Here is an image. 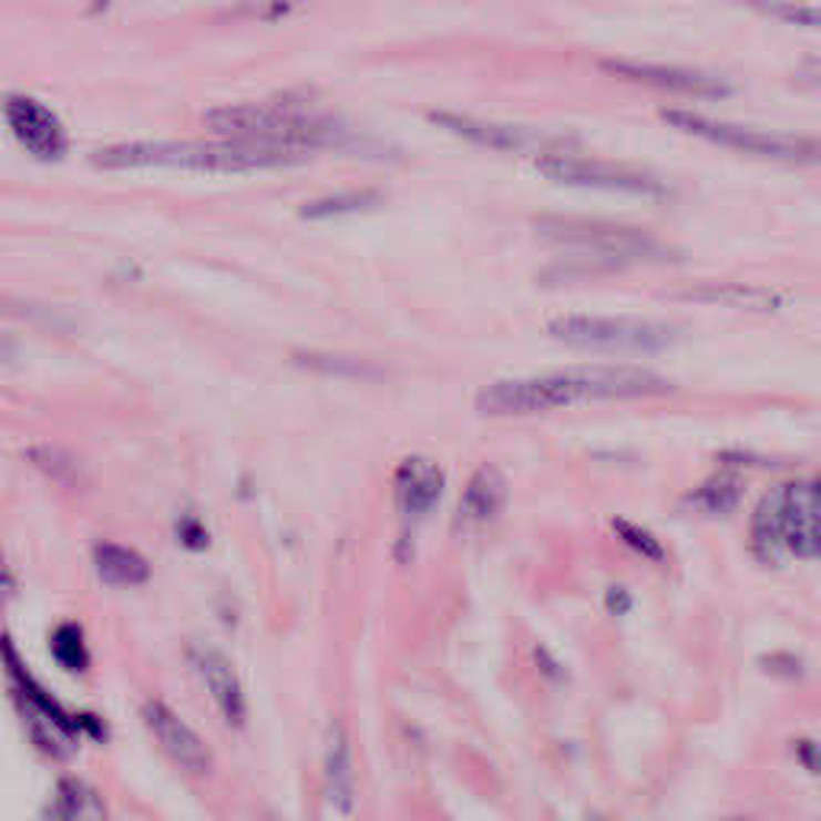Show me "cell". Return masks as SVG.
<instances>
[{"mask_svg":"<svg viewBox=\"0 0 821 821\" xmlns=\"http://www.w3.org/2000/svg\"><path fill=\"white\" fill-rule=\"evenodd\" d=\"M668 379L636 366H604V369H568L540 379L497 382L479 389L475 404L482 414H536L555 408H575L587 401H629L670 392Z\"/></svg>","mask_w":821,"mask_h":821,"instance_id":"cell-1","label":"cell"},{"mask_svg":"<svg viewBox=\"0 0 821 821\" xmlns=\"http://www.w3.org/2000/svg\"><path fill=\"white\" fill-rule=\"evenodd\" d=\"M299 154L270 152L242 142H122L113 148L91 154L93 167L100 171H142V167H171V171H209V174H247L289 167Z\"/></svg>","mask_w":821,"mask_h":821,"instance_id":"cell-2","label":"cell"},{"mask_svg":"<svg viewBox=\"0 0 821 821\" xmlns=\"http://www.w3.org/2000/svg\"><path fill=\"white\" fill-rule=\"evenodd\" d=\"M206 125L242 145H257L270 152L299 154L311 148L343 145V129L325 116L296 113L283 106H215L206 113Z\"/></svg>","mask_w":821,"mask_h":821,"instance_id":"cell-3","label":"cell"},{"mask_svg":"<svg viewBox=\"0 0 821 821\" xmlns=\"http://www.w3.org/2000/svg\"><path fill=\"white\" fill-rule=\"evenodd\" d=\"M536 235L558 247H572L581 257L601 260L607 270H619L633 260H651V257H668V247L655 242L639 228L629 225H613L601 218H540Z\"/></svg>","mask_w":821,"mask_h":821,"instance_id":"cell-4","label":"cell"},{"mask_svg":"<svg viewBox=\"0 0 821 821\" xmlns=\"http://www.w3.org/2000/svg\"><path fill=\"white\" fill-rule=\"evenodd\" d=\"M661 120L674 125L677 132L702 138L709 145H719V148L770 157V161H783V164H821V138H812V135L735 125V122L709 120V116L687 113V110H661Z\"/></svg>","mask_w":821,"mask_h":821,"instance_id":"cell-5","label":"cell"},{"mask_svg":"<svg viewBox=\"0 0 821 821\" xmlns=\"http://www.w3.org/2000/svg\"><path fill=\"white\" fill-rule=\"evenodd\" d=\"M548 335L575 343V347H594V350H665L677 337L674 328L655 325V321H636V318H601V315H565L548 321Z\"/></svg>","mask_w":821,"mask_h":821,"instance_id":"cell-6","label":"cell"},{"mask_svg":"<svg viewBox=\"0 0 821 821\" xmlns=\"http://www.w3.org/2000/svg\"><path fill=\"white\" fill-rule=\"evenodd\" d=\"M540 174L568 186H591L609 193H633V196H665V183L648 171H636L626 164H609L597 157H575V154H540Z\"/></svg>","mask_w":821,"mask_h":821,"instance_id":"cell-7","label":"cell"},{"mask_svg":"<svg viewBox=\"0 0 821 821\" xmlns=\"http://www.w3.org/2000/svg\"><path fill=\"white\" fill-rule=\"evenodd\" d=\"M3 116H7V125L10 132L17 135V142L39 161H59L61 154L68 152V135H64V125L59 122V116L42 106L39 100L32 96H7L3 103Z\"/></svg>","mask_w":821,"mask_h":821,"instance_id":"cell-8","label":"cell"},{"mask_svg":"<svg viewBox=\"0 0 821 821\" xmlns=\"http://www.w3.org/2000/svg\"><path fill=\"white\" fill-rule=\"evenodd\" d=\"M142 716H145L148 731L157 738V745L164 748V755L177 763V767H183L186 773H196V777H203V773L213 770V751H209V745L196 735L193 726H186L167 702L148 700L145 709H142Z\"/></svg>","mask_w":821,"mask_h":821,"instance_id":"cell-9","label":"cell"},{"mask_svg":"<svg viewBox=\"0 0 821 821\" xmlns=\"http://www.w3.org/2000/svg\"><path fill=\"white\" fill-rule=\"evenodd\" d=\"M601 68L623 78V81H633V84H645V88H655V91L668 93H687V96H706V100H719L729 93V84L700 74V71H690V68H677V64H651V61H626V59H607L601 61Z\"/></svg>","mask_w":821,"mask_h":821,"instance_id":"cell-10","label":"cell"},{"mask_svg":"<svg viewBox=\"0 0 821 821\" xmlns=\"http://www.w3.org/2000/svg\"><path fill=\"white\" fill-rule=\"evenodd\" d=\"M430 122L459 135L462 142L485 145V148H501V152H540V148H555L562 152V138L536 132V129H517V125H494L475 116L462 113H430Z\"/></svg>","mask_w":821,"mask_h":821,"instance_id":"cell-11","label":"cell"},{"mask_svg":"<svg viewBox=\"0 0 821 821\" xmlns=\"http://www.w3.org/2000/svg\"><path fill=\"white\" fill-rule=\"evenodd\" d=\"M189 665L196 670V677L203 680V687L209 690L222 719L228 726L242 729L247 722V697H244L242 680L235 674V665L218 648H209V645H193L189 648Z\"/></svg>","mask_w":821,"mask_h":821,"instance_id":"cell-12","label":"cell"},{"mask_svg":"<svg viewBox=\"0 0 821 821\" xmlns=\"http://www.w3.org/2000/svg\"><path fill=\"white\" fill-rule=\"evenodd\" d=\"M787 546L796 558H821V488L819 482L787 485Z\"/></svg>","mask_w":821,"mask_h":821,"instance_id":"cell-13","label":"cell"},{"mask_svg":"<svg viewBox=\"0 0 821 821\" xmlns=\"http://www.w3.org/2000/svg\"><path fill=\"white\" fill-rule=\"evenodd\" d=\"M447 475L437 462L424 456L404 459L396 472V501L404 517H427L443 497Z\"/></svg>","mask_w":821,"mask_h":821,"instance_id":"cell-14","label":"cell"},{"mask_svg":"<svg viewBox=\"0 0 821 821\" xmlns=\"http://www.w3.org/2000/svg\"><path fill=\"white\" fill-rule=\"evenodd\" d=\"M783 511H787V485H777L763 494L751 517V548L763 565H780L783 555L790 552Z\"/></svg>","mask_w":821,"mask_h":821,"instance_id":"cell-15","label":"cell"},{"mask_svg":"<svg viewBox=\"0 0 821 821\" xmlns=\"http://www.w3.org/2000/svg\"><path fill=\"white\" fill-rule=\"evenodd\" d=\"M507 501V482L501 475V469L494 465H482L469 485H465V494L459 501V520L465 526H482V523H491V520L501 514Z\"/></svg>","mask_w":821,"mask_h":821,"instance_id":"cell-16","label":"cell"},{"mask_svg":"<svg viewBox=\"0 0 821 821\" xmlns=\"http://www.w3.org/2000/svg\"><path fill=\"white\" fill-rule=\"evenodd\" d=\"M674 299L680 302L700 305H731V308H748V311H777L783 308V296L773 289H758V286H738V283H706L677 293Z\"/></svg>","mask_w":821,"mask_h":821,"instance_id":"cell-17","label":"cell"},{"mask_svg":"<svg viewBox=\"0 0 821 821\" xmlns=\"http://www.w3.org/2000/svg\"><path fill=\"white\" fill-rule=\"evenodd\" d=\"M325 773H328V792L340 812H350L353 790H357V773H353V748L340 722L328 731V755H325Z\"/></svg>","mask_w":821,"mask_h":821,"instance_id":"cell-18","label":"cell"},{"mask_svg":"<svg viewBox=\"0 0 821 821\" xmlns=\"http://www.w3.org/2000/svg\"><path fill=\"white\" fill-rule=\"evenodd\" d=\"M93 568L103 584L110 587H138L145 584L152 568L135 548L120 546V543H96L93 546Z\"/></svg>","mask_w":821,"mask_h":821,"instance_id":"cell-19","label":"cell"},{"mask_svg":"<svg viewBox=\"0 0 821 821\" xmlns=\"http://www.w3.org/2000/svg\"><path fill=\"white\" fill-rule=\"evenodd\" d=\"M45 821H106V805L100 792L81 780H61L52 796Z\"/></svg>","mask_w":821,"mask_h":821,"instance_id":"cell-20","label":"cell"},{"mask_svg":"<svg viewBox=\"0 0 821 821\" xmlns=\"http://www.w3.org/2000/svg\"><path fill=\"white\" fill-rule=\"evenodd\" d=\"M741 494H745L741 475H738V472H719V475L706 479L687 501H690L697 511H702V514H729V511L738 507Z\"/></svg>","mask_w":821,"mask_h":821,"instance_id":"cell-21","label":"cell"},{"mask_svg":"<svg viewBox=\"0 0 821 821\" xmlns=\"http://www.w3.org/2000/svg\"><path fill=\"white\" fill-rule=\"evenodd\" d=\"M379 203H382L379 189H340V193H328L315 203H305L299 213L305 218H340V215L376 209Z\"/></svg>","mask_w":821,"mask_h":821,"instance_id":"cell-22","label":"cell"},{"mask_svg":"<svg viewBox=\"0 0 821 821\" xmlns=\"http://www.w3.org/2000/svg\"><path fill=\"white\" fill-rule=\"evenodd\" d=\"M49 651L59 661V668H64L68 674H84L91 668V651L84 642V629L78 623H61L49 639Z\"/></svg>","mask_w":821,"mask_h":821,"instance_id":"cell-23","label":"cell"},{"mask_svg":"<svg viewBox=\"0 0 821 821\" xmlns=\"http://www.w3.org/2000/svg\"><path fill=\"white\" fill-rule=\"evenodd\" d=\"M613 533H616L626 546L633 548V552H639L642 558H648V562H665V546H661L645 526H639V523L613 520Z\"/></svg>","mask_w":821,"mask_h":821,"instance_id":"cell-24","label":"cell"},{"mask_svg":"<svg viewBox=\"0 0 821 821\" xmlns=\"http://www.w3.org/2000/svg\"><path fill=\"white\" fill-rule=\"evenodd\" d=\"M758 10L792 23V27H805V30H821V7H805V3H777V0H761L755 3Z\"/></svg>","mask_w":821,"mask_h":821,"instance_id":"cell-25","label":"cell"},{"mask_svg":"<svg viewBox=\"0 0 821 821\" xmlns=\"http://www.w3.org/2000/svg\"><path fill=\"white\" fill-rule=\"evenodd\" d=\"M761 668L773 677H783V680H796L802 677V661L792 655V651H770L761 655Z\"/></svg>","mask_w":821,"mask_h":821,"instance_id":"cell-26","label":"cell"},{"mask_svg":"<svg viewBox=\"0 0 821 821\" xmlns=\"http://www.w3.org/2000/svg\"><path fill=\"white\" fill-rule=\"evenodd\" d=\"M299 363L311 366V369H321V372L337 369V376H366L363 363H347V360H331V357H299Z\"/></svg>","mask_w":821,"mask_h":821,"instance_id":"cell-27","label":"cell"},{"mask_svg":"<svg viewBox=\"0 0 821 821\" xmlns=\"http://www.w3.org/2000/svg\"><path fill=\"white\" fill-rule=\"evenodd\" d=\"M796 761L802 770H809V773H815L821 777V745L819 741H812V738H799L796 741Z\"/></svg>","mask_w":821,"mask_h":821,"instance_id":"cell-28","label":"cell"},{"mask_svg":"<svg viewBox=\"0 0 821 821\" xmlns=\"http://www.w3.org/2000/svg\"><path fill=\"white\" fill-rule=\"evenodd\" d=\"M177 536H181V543L183 546H189V548H203L206 543H209V533H206V526L199 523V520H193V517H186L177 523Z\"/></svg>","mask_w":821,"mask_h":821,"instance_id":"cell-29","label":"cell"},{"mask_svg":"<svg viewBox=\"0 0 821 821\" xmlns=\"http://www.w3.org/2000/svg\"><path fill=\"white\" fill-rule=\"evenodd\" d=\"M607 607L613 609V613H626V609L633 607V601H629V594H626L623 587H609Z\"/></svg>","mask_w":821,"mask_h":821,"instance_id":"cell-30","label":"cell"},{"mask_svg":"<svg viewBox=\"0 0 821 821\" xmlns=\"http://www.w3.org/2000/svg\"><path fill=\"white\" fill-rule=\"evenodd\" d=\"M719 821H751V819H741V815H735V819H719Z\"/></svg>","mask_w":821,"mask_h":821,"instance_id":"cell-31","label":"cell"},{"mask_svg":"<svg viewBox=\"0 0 821 821\" xmlns=\"http://www.w3.org/2000/svg\"><path fill=\"white\" fill-rule=\"evenodd\" d=\"M819 488H821V479H819Z\"/></svg>","mask_w":821,"mask_h":821,"instance_id":"cell-32","label":"cell"},{"mask_svg":"<svg viewBox=\"0 0 821 821\" xmlns=\"http://www.w3.org/2000/svg\"><path fill=\"white\" fill-rule=\"evenodd\" d=\"M594 821H601V819H594Z\"/></svg>","mask_w":821,"mask_h":821,"instance_id":"cell-33","label":"cell"}]
</instances>
